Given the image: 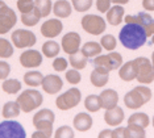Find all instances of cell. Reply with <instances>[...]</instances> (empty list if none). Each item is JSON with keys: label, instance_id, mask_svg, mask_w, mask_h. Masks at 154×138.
Masks as SVG:
<instances>
[{"label": "cell", "instance_id": "1", "mask_svg": "<svg viewBox=\"0 0 154 138\" xmlns=\"http://www.w3.org/2000/svg\"><path fill=\"white\" fill-rule=\"evenodd\" d=\"M119 38L124 48L129 49V50H137L145 45L148 36H146L143 26L138 25V24L128 23L125 26L121 28Z\"/></svg>", "mask_w": 154, "mask_h": 138}, {"label": "cell", "instance_id": "2", "mask_svg": "<svg viewBox=\"0 0 154 138\" xmlns=\"http://www.w3.org/2000/svg\"><path fill=\"white\" fill-rule=\"evenodd\" d=\"M152 99V90L146 86H138L124 96V104L129 109H138Z\"/></svg>", "mask_w": 154, "mask_h": 138}, {"label": "cell", "instance_id": "3", "mask_svg": "<svg viewBox=\"0 0 154 138\" xmlns=\"http://www.w3.org/2000/svg\"><path fill=\"white\" fill-rule=\"evenodd\" d=\"M42 101H44L42 95L36 90H25L23 94L19 95V97L16 100L20 109L25 113H29L34 111V109H37L38 107H41Z\"/></svg>", "mask_w": 154, "mask_h": 138}, {"label": "cell", "instance_id": "4", "mask_svg": "<svg viewBox=\"0 0 154 138\" xmlns=\"http://www.w3.org/2000/svg\"><path fill=\"white\" fill-rule=\"evenodd\" d=\"M136 69H137V76L136 79L138 80V83L142 84H149L153 83L154 80V67L152 62L145 57H140V58L134 59Z\"/></svg>", "mask_w": 154, "mask_h": 138}, {"label": "cell", "instance_id": "5", "mask_svg": "<svg viewBox=\"0 0 154 138\" xmlns=\"http://www.w3.org/2000/svg\"><path fill=\"white\" fill-rule=\"evenodd\" d=\"M82 99V94L78 88H70L65 92V94L59 95L55 100V105L61 111H69L71 108H75L80 103Z\"/></svg>", "mask_w": 154, "mask_h": 138}, {"label": "cell", "instance_id": "6", "mask_svg": "<svg viewBox=\"0 0 154 138\" xmlns=\"http://www.w3.org/2000/svg\"><path fill=\"white\" fill-rule=\"evenodd\" d=\"M55 116L50 109H41L33 116V126L37 130H44L49 134H53V124Z\"/></svg>", "mask_w": 154, "mask_h": 138}, {"label": "cell", "instance_id": "7", "mask_svg": "<svg viewBox=\"0 0 154 138\" xmlns=\"http://www.w3.org/2000/svg\"><path fill=\"white\" fill-rule=\"evenodd\" d=\"M82 28L83 30H86L88 34H92V36H99L104 30H106V21H104L103 17L96 16V15H86L83 16L82 21Z\"/></svg>", "mask_w": 154, "mask_h": 138}, {"label": "cell", "instance_id": "8", "mask_svg": "<svg viewBox=\"0 0 154 138\" xmlns=\"http://www.w3.org/2000/svg\"><path fill=\"white\" fill-rule=\"evenodd\" d=\"M94 66H100L107 69L108 71H112V70H117L119 67H121L122 65V57L121 54H119L116 51H112L107 55H97L94 59Z\"/></svg>", "mask_w": 154, "mask_h": 138}, {"label": "cell", "instance_id": "9", "mask_svg": "<svg viewBox=\"0 0 154 138\" xmlns=\"http://www.w3.org/2000/svg\"><path fill=\"white\" fill-rule=\"evenodd\" d=\"M26 133L21 124L17 121L0 122V138H25Z\"/></svg>", "mask_w": 154, "mask_h": 138}, {"label": "cell", "instance_id": "10", "mask_svg": "<svg viewBox=\"0 0 154 138\" xmlns=\"http://www.w3.org/2000/svg\"><path fill=\"white\" fill-rule=\"evenodd\" d=\"M17 16L15 11L9 8L8 5L3 4L0 7V34H5L16 25Z\"/></svg>", "mask_w": 154, "mask_h": 138}, {"label": "cell", "instance_id": "11", "mask_svg": "<svg viewBox=\"0 0 154 138\" xmlns=\"http://www.w3.org/2000/svg\"><path fill=\"white\" fill-rule=\"evenodd\" d=\"M12 42L16 48L19 49H25V48H32L36 45L37 38L34 36L33 32L25 30V29H17L12 33Z\"/></svg>", "mask_w": 154, "mask_h": 138}, {"label": "cell", "instance_id": "12", "mask_svg": "<svg viewBox=\"0 0 154 138\" xmlns=\"http://www.w3.org/2000/svg\"><path fill=\"white\" fill-rule=\"evenodd\" d=\"M80 36L75 32H70V33L65 34L62 37V50L67 54H75V53L79 51L80 48Z\"/></svg>", "mask_w": 154, "mask_h": 138}, {"label": "cell", "instance_id": "13", "mask_svg": "<svg viewBox=\"0 0 154 138\" xmlns=\"http://www.w3.org/2000/svg\"><path fill=\"white\" fill-rule=\"evenodd\" d=\"M20 63L25 69H34L41 66L42 63V55L38 50H26L23 51L20 55Z\"/></svg>", "mask_w": 154, "mask_h": 138}, {"label": "cell", "instance_id": "14", "mask_svg": "<svg viewBox=\"0 0 154 138\" xmlns=\"http://www.w3.org/2000/svg\"><path fill=\"white\" fill-rule=\"evenodd\" d=\"M63 30V25L62 21L57 19H51L46 20L45 23L41 25V34L46 38H54L61 34V32Z\"/></svg>", "mask_w": 154, "mask_h": 138}, {"label": "cell", "instance_id": "15", "mask_svg": "<svg viewBox=\"0 0 154 138\" xmlns=\"http://www.w3.org/2000/svg\"><path fill=\"white\" fill-rule=\"evenodd\" d=\"M42 90L46 92L49 95H54V94H58L59 91L62 90L63 87V82L62 79L59 78L58 75H46L44 76V80H42Z\"/></svg>", "mask_w": 154, "mask_h": 138}, {"label": "cell", "instance_id": "16", "mask_svg": "<svg viewBox=\"0 0 154 138\" xmlns=\"http://www.w3.org/2000/svg\"><path fill=\"white\" fill-rule=\"evenodd\" d=\"M90 80L92 83V86L95 87H104L109 80V71L104 67L96 66L95 69L92 70L90 75Z\"/></svg>", "mask_w": 154, "mask_h": 138}, {"label": "cell", "instance_id": "17", "mask_svg": "<svg viewBox=\"0 0 154 138\" xmlns=\"http://www.w3.org/2000/svg\"><path fill=\"white\" fill-rule=\"evenodd\" d=\"M104 121L109 126H119L124 121V111L120 107H115L111 109H106L104 113Z\"/></svg>", "mask_w": 154, "mask_h": 138}, {"label": "cell", "instance_id": "18", "mask_svg": "<svg viewBox=\"0 0 154 138\" xmlns=\"http://www.w3.org/2000/svg\"><path fill=\"white\" fill-rule=\"evenodd\" d=\"M99 96L101 100V108L104 109L115 108L119 103V94L115 90H104Z\"/></svg>", "mask_w": 154, "mask_h": 138}, {"label": "cell", "instance_id": "19", "mask_svg": "<svg viewBox=\"0 0 154 138\" xmlns=\"http://www.w3.org/2000/svg\"><path fill=\"white\" fill-rule=\"evenodd\" d=\"M119 76L124 82H132L137 76V69H136L134 61H129L125 65H121L120 70H119Z\"/></svg>", "mask_w": 154, "mask_h": 138}, {"label": "cell", "instance_id": "20", "mask_svg": "<svg viewBox=\"0 0 154 138\" xmlns=\"http://www.w3.org/2000/svg\"><path fill=\"white\" fill-rule=\"evenodd\" d=\"M74 128L79 132H87L92 126V117L87 113H78L72 120Z\"/></svg>", "mask_w": 154, "mask_h": 138}, {"label": "cell", "instance_id": "21", "mask_svg": "<svg viewBox=\"0 0 154 138\" xmlns=\"http://www.w3.org/2000/svg\"><path fill=\"white\" fill-rule=\"evenodd\" d=\"M122 19H124V8H122L120 4L113 5V7H111V8L108 9L107 20H108V23H109L111 25L116 26V25H119V24H121Z\"/></svg>", "mask_w": 154, "mask_h": 138}, {"label": "cell", "instance_id": "22", "mask_svg": "<svg viewBox=\"0 0 154 138\" xmlns=\"http://www.w3.org/2000/svg\"><path fill=\"white\" fill-rule=\"evenodd\" d=\"M71 4L67 0H58V2L54 3L53 5V12L57 17H61V19H66L71 15Z\"/></svg>", "mask_w": 154, "mask_h": 138}, {"label": "cell", "instance_id": "23", "mask_svg": "<svg viewBox=\"0 0 154 138\" xmlns=\"http://www.w3.org/2000/svg\"><path fill=\"white\" fill-rule=\"evenodd\" d=\"M154 21V19L152 16L149 15V13L146 12H140L137 15L132 16V15H128L125 16V23H133V24H138V25H141L145 28L146 25H149V24H152Z\"/></svg>", "mask_w": 154, "mask_h": 138}, {"label": "cell", "instance_id": "24", "mask_svg": "<svg viewBox=\"0 0 154 138\" xmlns=\"http://www.w3.org/2000/svg\"><path fill=\"white\" fill-rule=\"evenodd\" d=\"M101 49H103V46L100 44H97V42H86L80 51H82L83 55H86L87 58H94V57L100 55Z\"/></svg>", "mask_w": 154, "mask_h": 138}, {"label": "cell", "instance_id": "25", "mask_svg": "<svg viewBox=\"0 0 154 138\" xmlns=\"http://www.w3.org/2000/svg\"><path fill=\"white\" fill-rule=\"evenodd\" d=\"M87 62H88V58L86 55H83L82 51H78L75 54H71L69 58V63L72 66V69L76 70H82L87 66Z\"/></svg>", "mask_w": 154, "mask_h": 138}, {"label": "cell", "instance_id": "26", "mask_svg": "<svg viewBox=\"0 0 154 138\" xmlns=\"http://www.w3.org/2000/svg\"><path fill=\"white\" fill-rule=\"evenodd\" d=\"M44 75L40 71H29L24 75V83L29 87H38L42 84Z\"/></svg>", "mask_w": 154, "mask_h": 138}, {"label": "cell", "instance_id": "27", "mask_svg": "<svg viewBox=\"0 0 154 138\" xmlns=\"http://www.w3.org/2000/svg\"><path fill=\"white\" fill-rule=\"evenodd\" d=\"M20 107L16 101H8L3 107V117L4 118H13L20 115Z\"/></svg>", "mask_w": 154, "mask_h": 138}, {"label": "cell", "instance_id": "28", "mask_svg": "<svg viewBox=\"0 0 154 138\" xmlns=\"http://www.w3.org/2000/svg\"><path fill=\"white\" fill-rule=\"evenodd\" d=\"M150 124V120L146 113H133L128 118V125H138L142 128H148Z\"/></svg>", "mask_w": 154, "mask_h": 138}, {"label": "cell", "instance_id": "29", "mask_svg": "<svg viewBox=\"0 0 154 138\" xmlns=\"http://www.w3.org/2000/svg\"><path fill=\"white\" fill-rule=\"evenodd\" d=\"M59 50H61V46L55 41H48L42 45V53L48 58H54V57H57Z\"/></svg>", "mask_w": 154, "mask_h": 138}, {"label": "cell", "instance_id": "30", "mask_svg": "<svg viewBox=\"0 0 154 138\" xmlns=\"http://www.w3.org/2000/svg\"><path fill=\"white\" fill-rule=\"evenodd\" d=\"M85 107L88 112H97L101 109V100L99 95H90L85 100Z\"/></svg>", "mask_w": 154, "mask_h": 138}, {"label": "cell", "instance_id": "31", "mask_svg": "<svg viewBox=\"0 0 154 138\" xmlns=\"http://www.w3.org/2000/svg\"><path fill=\"white\" fill-rule=\"evenodd\" d=\"M2 88L5 94L15 95L21 90V83H20L17 79H5L2 84Z\"/></svg>", "mask_w": 154, "mask_h": 138}, {"label": "cell", "instance_id": "32", "mask_svg": "<svg viewBox=\"0 0 154 138\" xmlns=\"http://www.w3.org/2000/svg\"><path fill=\"white\" fill-rule=\"evenodd\" d=\"M34 9L41 17L49 16L51 12V0H34Z\"/></svg>", "mask_w": 154, "mask_h": 138}, {"label": "cell", "instance_id": "33", "mask_svg": "<svg viewBox=\"0 0 154 138\" xmlns=\"http://www.w3.org/2000/svg\"><path fill=\"white\" fill-rule=\"evenodd\" d=\"M40 19H41V16L38 15V12L36 9L30 11V12H28V13H21V23L24 24V25H26V26L37 25Z\"/></svg>", "mask_w": 154, "mask_h": 138}, {"label": "cell", "instance_id": "34", "mask_svg": "<svg viewBox=\"0 0 154 138\" xmlns=\"http://www.w3.org/2000/svg\"><path fill=\"white\" fill-rule=\"evenodd\" d=\"M145 137V128L138 125H129L125 128V138H143Z\"/></svg>", "mask_w": 154, "mask_h": 138}, {"label": "cell", "instance_id": "35", "mask_svg": "<svg viewBox=\"0 0 154 138\" xmlns=\"http://www.w3.org/2000/svg\"><path fill=\"white\" fill-rule=\"evenodd\" d=\"M13 55V46L8 40L0 38V58H9Z\"/></svg>", "mask_w": 154, "mask_h": 138}, {"label": "cell", "instance_id": "36", "mask_svg": "<svg viewBox=\"0 0 154 138\" xmlns=\"http://www.w3.org/2000/svg\"><path fill=\"white\" fill-rule=\"evenodd\" d=\"M100 45L103 46V48L106 49V50L112 51V50H115V48H116L117 41H116V38L112 36V34H106V36L101 37Z\"/></svg>", "mask_w": 154, "mask_h": 138}, {"label": "cell", "instance_id": "37", "mask_svg": "<svg viewBox=\"0 0 154 138\" xmlns=\"http://www.w3.org/2000/svg\"><path fill=\"white\" fill-rule=\"evenodd\" d=\"M71 3L76 12H86L92 5V0H71Z\"/></svg>", "mask_w": 154, "mask_h": 138}, {"label": "cell", "instance_id": "38", "mask_svg": "<svg viewBox=\"0 0 154 138\" xmlns=\"http://www.w3.org/2000/svg\"><path fill=\"white\" fill-rule=\"evenodd\" d=\"M16 5L21 13H28L34 9V0H17Z\"/></svg>", "mask_w": 154, "mask_h": 138}, {"label": "cell", "instance_id": "39", "mask_svg": "<svg viewBox=\"0 0 154 138\" xmlns=\"http://www.w3.org/2000/svg\"><path fill=\"white\" fill-rule=\"evenodd\" d=\"M54 137L55 138H74L75 134H74V132H72V129L70 128V126L63 125V126H61L59 129H57Z\"/></svg>", "mask_w": 154, "mask_h": 138}, {"label": "cell", "instance_id": "40", "mask_svg": "<svg viewBox=\"0 0 154 138\" xmlns=\"http://www.w3.org/2000/svg\"><path fill=\"white\" fill-rule=\"evenodd\" d=\"M80 79H82V76H80V74L78 72L76 69H71L66 72V80L70 84H78L80 83Z\"/></svg>", "mask_w": 154, "mask_h": 138}, {"label": "cell", "instance_id": "41", "mask_svg": "<svg viewBox=\"0 0 154 138\" xmlns=\"http://www.w3.org/2000/svg\"><path fill=\"white\" fill-rule=\"evenodd\" d=\"M67 65L69 62L65 58H55L53 62V69L55 71H63V70L67 69Z\"/></svg>", "mask_w": 154, "mask_h": 138}, {"label": "cell", "instance_id": "42", "mask_svg": "<svg viewBox=\"0 0 154 138\" xmlns=\"http://www.w3.org/2000/svg\"><path fill=\"white\" fill-rule=\"evenodd\" d=\"M11 72V66L7 62L0 61V80H5Z\"/></svg>", "mask_w": 154, "mask_h": 138}, {"label": "cell", "instance_id": "43", "mask_svg": "<svg viewBox=\"0 0 154 138\" xmlns=\"http://www.w3.org/2000/svg\"><path fill=\"white\" fill-rule=\"evenodd\" d=\"M111 0H96V8L100 13H106L111 8Z\"/></svg>", "mask_w": 154, "mask_h": 138}, {"label": "cell", "instance_id": "44", "mask_svg": "<svg viewBox=\"0 0 154 138\" xmlns=\"http://www.w3.org/2000/svg\"><path fill=\"white\" fill-rule=\"evenodd\" d=\"M125 138V128H121V126H119L115 130H112V138Z\"/></svg>", "mask_w": 154, "mask_h": 138}, {"label": "cell", "instance_id": "45", "mask_svg": "<svg viewBox=\"0 0 154 138\" xmlns=\"http://www.w3.org/2000/svg\"><path fill=\"white\" fill-rule=\"evenodd\" d=\"M49 137H51V134L44 132V130H37V132L32 134V138H49Z\"/></svg>", "mask_w": 154, "mask_h": 138}, {"label": "cell", "instance_id": "46", "mask_svg": "<svg viewBox=\"0 0 154 138\" xmlns=\"http://www.w3.org/2000/svg\"><path fill=\"white\" fill-rule=\"evenodd\" d=\"M142 7L146 11H154V0H142Z\"/></svg>", "mask_w": 154, "mask_h": 138}, {"label": "cell", "instance_id": "47", "mask_svg": "<svg viewBox=\"0 0 154 138\" xmlns=\"http://www.w3.org/2000/svg\"><path fill=\"white\" fill-rule=\"evenodd\" d=\"M143 29H145V32H146V36L152 37L153 34H154V21H153L152 24H149V25H146Z\"/></svg>", "mask_w": 154, "mask_h": 138}, {"label": "cell", "instance_id": "48", "mask_svg": "<svg viewBox=\"0 0 154 138\" xmlns=\"http://www.w3.org/2000/svg\"><path fill=\"white\" fill-rule=\"evenodd\" d=\"M97 137H99V138H108V137H112V130H109V129L101 130Z\"/></svg>", "mask_w": 154, "mask_h": 138}, {"label": "cell", "instance_id": "49", "mask_svg": "<svg viewBox=\"0 0 154 138\" xmlns=\"http://www.w3.org/2000/svg\"><path fill=\"white\" fill-rule=\"evenodd\" d=\"M112 3H115V4H120V5H122V4H127V3H129V0H111Z\"/></svg>", "mask_w": 154, "mask_h": 138}, {"label": "cell", "instance_id": "50", "mask_svg": "<svg viewBox=\"0 0 154 138\" xmlns=\"http://www.w3.org/2000/svg\"><path fill=\"white\" fill-rule=\"evenodd\" d=\"M152 65L154 67V51H153V54H152Z\"/></svg>", "mask_w": 154, "mask_h": 138}, {"label": "cell", "instance_id": "51", "mask_svg": "<svg viewBox=\"0 0 154 138\" xmlns=\"http://www.w3.org/2000/svg\"><path fill=\"white\" fill-rule=\"evenodd\" d=\"M153 128H154V116H153Z\"/></svg>", "mask_w": 154, "mask_h": 138}]
</instances>
